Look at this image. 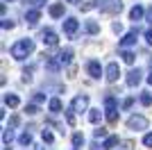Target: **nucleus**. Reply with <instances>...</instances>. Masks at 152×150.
<instances>
[{"instance_id": "nucleus-1", "label": "nucleus", "mask_w": 152, "mask_h": 150, "mask_svg": "<svg viewBox=\"0 0 152 150\" xmlns=\"http://www.w3.org/2000/svg\"><path fill=\"white\" fill-rule=\"evenodd\" d=\"M32 50H34L32 39H20V41H16V43L12 46V57L14 59H25Z\"/></svg>"}, {"instance_id": "nucleus-2", "label": "nucleus", "mask_w": 152, "mask_h": 150, "mask_svg": "<svg viewBox=\"0 0 152 150\" xmlns=\"http://www.w3.org/2000/svg\"><path fill=\"white\" fill-rule=\"evenodd\" d=\"M98 7H100L102 12H109V14H118L123 12V2L121 0H95Z\"/></svg>"}, {"instance_id": "nucleus-3", "label": "nucleus", "mask_w": 152, "mask_h": 150, "mask_svg": "<svg viewBox=\"0 0 152 150\" xmlns=\"http://www.w3.org/2000/svg\"><path fill=\"white\" fill-rule=\"evenodd\" d=\"M127 127H129V130H145L148 127V118L145 116H129Z\"/></svg>"}, {"instance_id": "nucleus-4", "label": "nucleus", "mask_w": 152, "mask_h": 150, "mask_svg": "<svg viewBox=\"0 0 152 150\" xmlns=\"http://www.w3.org/2000/svg\"><path fill=\"white\" fill-rule=\"evenodd\" d=\"M118 75H121V66L116 62L107 64V68H104V77H107V82H116L118 80Z\"/></svg>"}, {"instance_id": "nucleus-5", "label": "nucleus", "mask_w": 152, "mask_h": 150, "mask_svg": "<svg viewBox=\"0 0 152 150\" xmlns=\"http://www.w3.org/2000/svg\"><path fill=\"white\" fill-rule=\"evenodd\" d=\"M86 107H89V96H75L73 98V112H86Z\"/></svg>"}, {"instance_id": "nucleus-6", "label": "nucleus", "mask_w": 152, "mask_h": 150, "mask_svg": "<svg viewBox=\"0 0 152 150\" xmlns=\"http://www.w3.org/2000/svg\"><path fill=\"white\" fill-rule=\"evenodd\" d=\"M77 30H80V23H77L75 18H66V21H64V32H66L70 39L77 34Z\"/></svg>"}, {"instance_id": "nucleus-7", "label": "nucleus", "mask_w": 152, "mask_h": 150, "mask_svg": "<svg viewBox=\"0 0 152 150\" xmlns=\"http://www.w3.org/2000/svg\"><path fill=\"white\" fill-rule=\"evenodd\" d=\"M136 34H139V27H134L132 32H127L125 37L121 39V48H129V46L136 43Z\"/></svg>"}, {"instance_id": "nucleus-8", "label": "nucleus", "mask_w": 152, "mask_h": 150, "mask_svg": "<svg viewBox=\"0 0 152 150\" xmlns=\"http://www.w3.org/2000/svg\"><path fill=\"white\" fill-rule=\"evenodd\" d=\"M86 71H89V75H91V77H95V80L102 75V66H100L98 59H91V62L86 64Z\"/></svg>"}, {"instance_id": "nucleus-9", "label": "nucleus", "mask_w": 152, "mask_h": 150, "mask_svg": "<svg viewBox=\"0 0 152 150\" xmlns=\"http://www.w3.org/2000/svg\"><path fill=\"white\" fill-rule=\"evenodd\" d=\"M41 39H43V46H57V43H59V39H57V34H55V30H43Z\"/></svg>"}, {"instance_id": "nucleus-10", "label": "nucleus", "mask_w": 152, "mask_h": 150, "mask_svg": "<svg viewBox=\"0 0 152 150\" xmlns=\"http://www.w3.org/2000/svg\"><path fill=\"white\" fill-rule=\"evenodd\" d=\"M141 75H143V73H141L139 68H132L129 73H127V87H136V84H139V82L143 80Z\"/></svg>"}, {"instance_id": "nucleus-11", "label": "nucleus", "mask_w": 152, "mask_h": 150, "mask_svg": "<svg viewBox=\"0 0 152 150\" xmlns=\"http://www.w3.org/2000/svg\"><path fill=\"white\" fill-rule=\"evenodd\" d=\"M48 14H50L52 18H61L64 16V2H55V5L48 7Z\"/></svg>"}, {"instance_id": "nucleus-12", "label": "nucleus", "mask_w": 152, "mask_h": 150, "mask_svg": "<svg viewBox=\"0 0 152 150\" xmlns=\"http://www.w3.org/2000/svg\"><path fill=\"white\" fill-rule=\"evenodd\" d=\"M145 12H148V9H143L141 5H134L132 9H129V18H132L134 23H136V21H141V18H143V14H145Z\"/></svg>"}, {"instance_id": "nucleus-13", "label": "nucleus", "mask_w": 152, "mask_h": 150, "mask_svg": "<svg viewBox=\"0 0 152 150\" xmlns=\"http://www.w3.org/2000/svg\"><path fill=\"white\" fill-rule=\"evenodd\" d=\"M57 59L61 64H70V62H73V50H61V52L57 55Z\"/></svg>"}, {"instance_id": "nucleus-14", "label": "nucleus", "mask_w": 152, "mask_h": 150, "mask_svg": "<svg viewBox=\"0 0 152 150\" xmlns=\"http://www.w3.org/2000/svg\"><path fill=\"white\" fill-rule=\"evenodd\" d=\"M39 18H41V12H39V9H30V12L25 14V21H27V23H32V25L37 23Z\"/></svg>"}, {"instance_id": "nucleus-15", "label": "nucleus", "mask_w": 152, "mask_h": 150, "mask_svg": "<svg viewBox=\"0 0 152 150\" xmlns=\"http://www.w3.org/2000/svg\"><path fill=\"white\" fill-rule=\"evenodd\" d=\"M84 30L89 32V34H98V32H100V25L95 23V21H86V23H84Z\"/></svg>"}, {"instance_id": "nucleus-16", "label": "nucleus", "mask_w": 152, "mask_h": 150, "mask_svg": "<svg viewBox=\"0 0 152 150\" xmlns=\"http://www.w3.org/2000/svg\"><path fill=\"white\" fill-rule=\"evenodd\" d=\"M18 102H20L18 96H14V93H7L5 96V105L7 107H18Z\"/></svg>"}, {"instance_id": "nucleus-17", "label": "nucleus", "mask_w": 152, "mask_h": 150, "mask_svg": "<svg viewBox=\"0 0 152 150\" xmlns=\"http://www.w3.org/2000/svg\"><path fill=\"white\" fill-rule=\"evenodd\" d=\"M100 118H102V112H100V109H91V112H89V121H91L93 125L100 123Z\"/></svg>"}, {"instance_id": "nucleus-18", "label": "nucleus", "mask_w": 152, "mask_h": 150, "mask_svg": "<svg viewBox=\"0 0 152 150\" xmlns=\"http://www.w3.org/2000/svg\"><path fill=\"white\" fill-rule=\"evenodd\" d=\"M114 146H118V137H107V139H104V143H102V148H104V150H111Z\"/></svg>"}, {"instance_id": "nucleus-19", "label": "nucleus", "mask_w": 152, "mask_h": 150, "mask_svg": "<svg viewBox=\"0 0 152 150\" xmlns=\"http://www.w3.org/2000/svg\"><path fill=\"white\" fill-rule=\"evenodd\" d=\"M59 64H61L59 59H48V62H45V68L52 71V73H57V71H59Z\"/></svg>"}, {"instance_id": "nucleus-20", "label": "nucleus", "mask_w": 152, "mask_h": 150, "mask_svg": "<svg viewBox=\"0 0 152 150\" xmlns=\"http://www.w3.org/2000/svg\"><path fill=\"white\" fill-rule=\"evenodd\" d=\"M48 107H50V112H52V114L61 112V100H59V98H52V100H50V105H48Z\"/></svg>"}, {"instance_id": "nucleus-21", "label": "nucleus", "mask_w": 152, "mask_h": 150, "mask_svg": "<svg viewBox=\"0 0 152 150\" xmlns=\"http://www.w3.org/2000/svg\"><path fill=\"white\" fill-rule=\"evenodd\" d=\"M104 107H107V112H116V98L114 96H107V98H104Z\"/></svg>"}, {"instance_id": "nucleus-22", "label": "nucleus", "mask_w": 152, "mask_h": 150, "mask_svg": "<svg viewBox=\"0 0 152 150\" xmlns=\"http://www.w3.org/2000/svg\"><path fill=\"white\" fill-rule=\"evenodd\" d=\"M18 143L20 146H30L32 143V134H30V132H23V134L18 137Z\"/></svg>"}, {"instance_id": "nucleus-23", "label": "nucleus", "mask_w": 152, "mask_h": 150, "mask_svg": "<svg viewBox=\"0 0 152 150\" xmlns=\"http://www.w3.org/2000/svg\"><path fill=\"white\" fill-rule=\"evenodd\" d=\"M73 146L80 150V146H84V134H80V132H77V134H73Z\"/></svg>"}, {"instance_id": "nucleus-24", "label": "nucleus", "mask_w": 152, "mask_h": 150, "mask_svg": "<svg viewBox=\"0 0 152 150\" xmlns=\"http://www.w3.org/2000/svg\"><path fill=\"white\" fill-rule=\"evenodd\" d=\"M121 57H123V62H125V64H134V52H129V50H123Z\"/></svg>"}, {"instance_id": "nucleus-25", "label": "nucleus", "mask_w": 152, "mask_h": 150, "mask_svg": "<svg viewBox=\"0 0 152 150\" xmlns=\"http://www.w3.org/2000/svg\"><path fill=\"white\" fill-rule=\"evenodd\" d=\"M41 139H43L45 143H52V141H55V137H52L50 130H43V132H41Z\"/></svg>"}, {"instance_id": "nucleus-26", "label": "nucleus", "mask_w": 152, "mask_h": 150, "mask_svg": "<svg viewBox=\"0 0 152 150\" xmlns=\"http://www.w3.org/2000/svg\"><path fill=\"white\" fill-rule=\"evenodd\" d=\"M141 105H152V96L150 93H141Z\"/></svg>"}, {"instance_id": "nucleus-27", "label": "nucleus", "mask_w": 152, "mask_h": 150, "mask_svg": "<svg viewBox=\"0 0 152 150\" xmlns=\"http://www.w3.org/2000/svg\"><path fill=\"white\" fill-rule=\"evenodd\" d=\"M93 137L95 139H104V137H107V130H104V127H98V130L93 132Z\"/></svg>"}, {"instance_id": "nucleus-28", "label": "nucleus", "mask_w": 152, "mask_h": 150, "mask_svg": "<svg viewBox=\"0 0 152 150\" xmlns=\"http://www.w3.org/2000/svg\"><path fill=\"white\" fill-rule=\"evenodd\" d=\"M2 139H5V143H9V141H12V139H14V132H12V127H7V130H5V134H2Z\"/></svg>"}, {"instance_id": "nucleus-29", "label": "nucleus", "mask_w": 152, "mask_h": 150, "mask_svg": "<svg viewBox=\"0 0 152 150\" xmlns=\"http://www.w3.org/2000/svg\"><path fill=\"white\" fill-rule=\"evenodd\" d=\"M143 146H145V148H152V132L143 137Z\"/></svg>"}, {"instance_id": "nucleus-30", "label": "nucleus", "mask_w": 152, "mask_h": 150, "mask_svg": "<svg viewBox=\"0 0 152 150\" xmlns=\"http://www.w3.org/2000/svg\"><path fill=\"white\" fill-rule=\"evenodd\" d=\"M41 102H45V96L43 93H37V96H34V105H41Z\"/></svg>"}, {"instance_id": "nucleus-31", "label": "nucleus", "mask_w": 152, "mask_h": 150, "mask_svg": "<svg viewBox=\"0 0 152 150\" xmlns=\"http://www.w3.org/2000/svg\"><path fill=\"white\" fill-rule=\"evenodd\" d=\"M66 121H68V125H75V116H73V109H70V112H66Z\"/></svg>"}, {"instance_id": "nucleus-32", "label": "nucleus", "mask_w": 152, "mask_h": 150, "mask_svg": "<svg viewBox=\"0 0 152 150\" xmlns=\"http://www.w3.org/2000/svg\"><path fill=\"white\" fill-rule=\"evenodd\" d=\"M116 118H118V114H116V112H107V121H109V123H116Z\"/></svg>"}, {"instance_id": "nucleus-33", "label": "nucleus", "mask_w": 152, "mask_h": 150, "mask_svg": "<svg viewBox=\"0 0 152 150\" xmlns=\"http://www.w3.org/2000/svg\"><path fill=\"white\" fill-rule=\"evenodd\" d=\"M18 123H20V116H12V118H9V127H16Z\"/></svg>"}, {"instance_id": "nucleus-34", "label": "nucleus", "mask_w": 152, "mask_h": 150, "mask_svg": "<svg viewBox=\"0 0 152 150\" xmlns=\"http://www.w3.org/2000/svg\"><path fill=\"white\" fill-rule=\"evenodd\" d=\"M2 27H5V30H12V27H14V23H12L9 18H2Z\"/></svg>"}, {"instance_id": "nucleus-35", "label": "nucleus", "mask_w": 152, "mask_h": 150, "mask_svg": "<svg viewBox=\"0 0 152 150\" xmlns=\"http://www.w3.org/2000/svg\"><path fill=\"white\" fill-rule=\"evenodd\" d=\"M25 112H27V114H32V116H34V114H37L39 109H37V105H27V107H25Z\"/></svg>"}, {"instance_id": "nucleus-36", "label": "nucleus", "mask_w": 152, "mask_h": 150, "mask_svg": "<svg viewBox=\"0 0 152 150\" xmlns=\"http://www.w3.org/2000/svg\"><path fill=\"white\" fill-rule=\"evenodd\" d=\"M132 102H134V98H127L125 102H123V107H125V109H129V107H132Z\"/></svg>"}, {"instance_id": "nucleus-37", "label": "nucleus", "mask_w": 152, "mask_h": 150, "mask_svg": "<svg viewBox=\"0 0 152 150\" xmlns=\"http://www.w3.org/2000/svg\"><path fill=\"white\" fill-rule=\"evenodd\" d=\"M111 30H114V32H123V25L121 23H114V25H111Z\"/></svg>"}, {"instance_id": "nucleus-38", "label": "nucleus", "mask_w": 152, "mask_h": 150, "mask_svg": "<svg viewBox=\"0 0 152 150\" xmlns=\"http://www.w3.org/2000/svg\"><path fill=\"white\" fill-rule=\"evenodd\" d=\"M145 18H148V23H152V7H148V12H145Z\"/></svg>"}, {"instance_id": "nucleus-39", "label": "nucleus", "mask_w": 152, "mask_h": 150, "mask_svg": "<svg viewBox=\"0 0 152 150\" xmlns=\"http://www.w3.org/2000/svg\"><path fill=\"white\" fill-rule=\"evenodd\" d=\"M145 41H148V43H152V30L145 32Z\"/></svg>"}, {"instance_id": "nucleus-40", "label": "nucleus", "mask_w": 152, "mask_h": 150, "mask_svg": "<svg viewBox=\"0 0 152 150\" xmlns=\"http://www.w3.org/2000/svg\"><path fill=\"white\" fill-rule=\"evenodd\" d=\"M148 84H150V87H152V73L148 75Z\"/></svg>"}, {"instance_id": "nucleus-41", "label": "nucleus", "mask_w": 152, "mask_h": 150, "mask_svg": "<svg viewBox=\"0 0 152 150\" xmlns=\"http://www.w3.org/2000/svg\"><path fill=\"white\" fill-rule=\"evenodd\" d=\"M68 2H73V5H77V2H82V0H68Z\"/></svg>"}, {"instance_id": "nucleus-42", "label": "nucleus", "mask_w": 152, "mask_h": 150, "mask_svg": "<svg viewBox=\"0 0 152 150\" xmlns=\"http://www.w3.org/2000/svg\"><path fill=\"white\" fill-rule=\"evenodd\" d=\"M12 2H14V0H12Z\"/></svg>"}, {"instance_id": "nucleus-43", "label": "nucleus", "mask_w": 152, "mask_h": 150, "mask_svg": "<svg viewBox=\"0 0 152 150\" xmlns=\"http://www.w3.org/2000/svg\"><path fill=\"white\" fill-rule=\"evenodd\" d=\"M75 150H77V148H75Z\"/></svg>"}]
</instances>
